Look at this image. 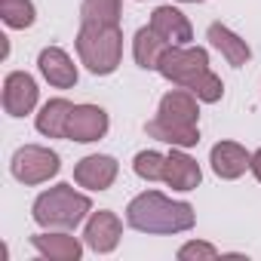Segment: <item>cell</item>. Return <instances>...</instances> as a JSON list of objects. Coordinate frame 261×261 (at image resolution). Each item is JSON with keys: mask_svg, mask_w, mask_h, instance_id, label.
Wrapping results in <instances>:
<instances>
[{"mask_svg": "<svg viewBox=\"0 0 261 261\" xmlns=\"http://www.w3.org/2000/svg\"><path fill=\"white\" fill-rule=\"evenodd\" d=\"M123 16V0H83L80 25H111L117 28Z\"/></svg>", "mask_w": 261, "mask_h": 261, "instance_id": "obj_20", "label": "cell"}, {"mask_svg": "<svg viewBox=\"0 0 261 261\" xmlns=\"http://www.w3.org/2000/svg\"><path fill=\"white\" fill-rule=\"evenodd\" d=\"M120 175V163L111 154H89L74 166V181L86 191H108Z\"/></svg>", "mask_w": 261, "mask_h": 261, "instance_id": "obj_9", "label": "cell"}, {"mask_svg": "<svg viewBox=\"0 0 261 261\" xmlns=\"http://www.w3.org/2000/svg\"><path fill=\"white\" fill-rule=\"evenodd\" d=\"M37 68H40L43 80L56 89H71L80 80V71H77L74 59L62 46H43L40 56H37Z\"/></svg>", "mask_w": 261, "mask_h": 261, "instance_id": "obj_10", "label": "cell"}, {"mask_svg": "<svg viewBox=\"0 0 261 261\" xmlns=\"http://www.w3.org/2000/svg\"><path fill=\"white\" fill-rule=\"evenodd\" d=\"M160 77H166L175 86H191L194 77L209 71V49L203 46H169L163 62H160Z\"/></svg>", "mask_w": 261, "mask_h": 261, "instance_id": "obj_5", "label": "cell"}, {"mask_svg": "<svg viewBox=\"0 0 261 261\" xmlns=\"http://www.w3.org/2000/svg\"><path fill=\"white\" fill-rule=\"evenodd\" d=\"M151 28H154L166 43H172V46H188V43L194 40V28H191L188 16H185L178 7H172V4L157 7V10L151 13Z\"/></svg>", "mask_w": 261, "mask_h": 261, "instance_id": "obj_15", "label": "cell"}, {"mask_svg": "<svg viewBox=\"0 0 261 261\" xmlns=\"http://www.w3.org/2000/svg\"><path fill=\"white\" fill-rule=\"evenodd\" d=\"M120 237H123V221L117 212L111 209H98L86 218V227H83V243L98 252V255H108L120 246Z\"/></svg>", "mask_w": 261, "mask_h": 261, "instance_id": "obj_8", "label": "cell"}, {"mask_svg": "<svg viewBox=\"0 0 261 261\" xmlns=\"http://www.w3.org/2000/svg\"><path fill=\"white\" fill-rule=\"evenodd\" d=\"M139 4H142V0H139Z\"/></svg>", "mask_w": 261, "mask_h": 261, "instance_id": "obj_27", "label": "cell"}, {"mask_svg": "<svg viewBox=\"0 0 261 261\" xmlns=\"http://www.w3.org/2000/svg\"><path fill=\"white\" fill-rule=\"evenodd\" d=\"M31 246L49 261H80L86 243L77 240L71 230H43L31 237Z\"/></svg>", "mask_w": 261, "mask_h": 261, "instance_id": "obj_12", "label": "cell"}, {"mask_svg": "<svg viewBox=\"0 0 261 261\" xmlns=\"http://www.w3.org/2000/svg\"><path fill=\"white\" fill-rule=\"evenodd\" d=\"M92 215V200L80 194L74 185H53L37 194L31 206V218L46 230H74Z\"/></svg>", "mask_w": 261, "mask_h": 261, "instance_id": "obj_2", "label": "cell"}, {"mask_svg": "<svg viewBox=\"0 0 261 261\" xmlns=\"http://www.w3.org/2000/svg\"><path fill=\"white\" fill-rule=\"evenodd\" d=\"M163 181L172 188V191H197L200 181H203V169L200 163L188 154V148H172L166 154V175Z\"/></svg>", "mask_w": 261, "mask_h": 261, "instance_id": "obj_11", "label": "cell"}, {"mask_svg": "<svg viewBox=\"0 0 261 261\" xmlns=\"http://www.w3.org/2000/svg\"><path fill=\"white\" fill-rule=\"evenodd\" d=\"M111 129V120H108V111L98 108V105H74L71 111V120H68V142H77V145H89V142H98L108 136Z\"/></svg>", "mask_w": 261, "mask_h": 261, "instance_id": "obj_6", "label": "cell"}, {"mask_svg": "<svg viewBox=\"0 0 261 261\" xmlns=\"http://www.w3.org/2000/svg\"><path fill=\"white\" fill-rule=\"evenodd\" d=\"M62 169V157L43 145H22L13 160H10V172L16 181L34 188V185H46L49 178H56Z\"/></svg>", "mask_w": 261, "mask_h": 261, "instance_id": "obj_4", "label": "cell"}, {"mask_svg": "<svg viewBox=\"0 0 261 261\" xmlns=\"http://www.w3.org/2000/svg\"><path fill=\"white\" fill-rule=\"evenodd\" d=\"M77 56L80 65L95 74V77H108L120 68L123 62V31L120 25H80L77 31Z\"/></svg>", "mask_w": 261, "mask_h": 261, "instance_id": "obj_3", "label": "cell"}, {"mask_svg": "<svg viewBox=\"0 0 261 261\" xmlns=\"http://www.w3.org/2000/svg\"><path fill=\"white\" fill-rule=\"evenodd\" d=\"M126 224L139 233H185L197 224V212L185 200H169L160 191H142L126 206Z\"/></svg>", "mask_w": 261, "mask_h": 261, "instance_id": "obj_1", "label": "cell"}, {"mask_svg": "<svg viewBox=\"0 0 261 261\" xmlns=\"http://www.w3.org/2000/svg\"><path fill=\"white\" fill-rule=\"evenodd\" d=\"M212 258H218V249L203 240H191L178 249V261H212Z\"/></svg>", "mask_w": 261, "mask_h": 261, "instance_id": "obj_24", "label": "cell"}, {"mask_svg": "<svg viewBox=\"0 0 261 261\" xmlns=\"http://www.w3.org/2000/svg\"><path fill=\"white\" fill-rule=\"evenodd\" d=\"M133 172L142 181H163L166 175V154L160 151H139L133 160Z\"/></svg>", "mask_w": 261, "mask_h": 261, "instance_id": "obj_22", "label": "cell"}, {"mask_svg": "<svg viewBox=\"0 0 261 261\" xmlns=\"http://www.w3.org/2000/svg\"><path fill=\"white\" fill-rule=\"evenodd\" d=\"M169 46H172V43H166V40L148 25V28H139L136 37H133V59H136L139 68H145V71H157Z\"/></svg>", "mask_w": 261, "mask_h": 261, "instance_id": "obj_19", "label": "cell"}, {"mask_svg": "<svg viewBox=\"0 0 261 261\" xmlns=\"http://www.w3.org/2000/svg\"><path fill=\"white\" fill-rule=\"evenodd\" d=\"M175 4H206V0H175Z\"/></svg>", "mask_w": 261, "mask_h": 261, "instance_id": "obj_26", "label": "cell"}, {"mask_svg": "<svg viewBox=\"0 0 261 261\" xmlns=\"http://www.w3.org/2000/svg\"><path fill=\"white\" fill-rule=\"evenodd\" d=\"M209 163H212V172L218 178L233 181V178L246 175V169L252 166V154L240 142H218L209 151Z\"/></svg>", "mask_w": 261, "mask_h": 261, "instance_id": "obj_14", "label": "cell"}, {"mask_svg": "<svg viewBox=\"0 0 261 261\" xmlns=\"http://www.w3.org/2000/svg\"><path fill=\"white\" fill-rule=\"evenodd\" d=\"M249 172H252V175H255V178L261 181V148H258V151L252 154V166H249Z\"/></svg>", "mask_w": 261, "mask_h": 261, "instance_id": "obj_25", "label": "cell"}, {"mask_svg": "<svg viewBox=\"0 0 261 261\" xmlns=\"http://www.w3.org/2000/svg\"><path fill=\"white\" fill-rule=\"evenodd\" d=\"M71 111H74V105H71L68 98H49V101L37 111V117H34L37 133L46 136V139H68Z\"/></svg>", "mask_w": 261, "mask_h": 261, "instance_id": "obj_17", "label": "cell"}, {"mask_svg": "<svg viewBox=\"0 0 261 261\" xmlns=\"http://www.w3.org/2000/svg\"><path fill=\"white\" fill-rule=\"evenodd\" d=\"M157 117L160 120H169V123H185V126H200V98L178 86V89H169L160 105H157Z\"/></svg>", "mask_w": 261, "mask_h": 261, "instance_id": "obj_13", "label": "cell"}, {"mask_svg": "<svg viewBox=\"0 0 261 261\" xmlns=\"http://www.w3.org/2000/svg\"><path fill=\"white\" fill-rule=\"evenodd\" d=\"M0 19L13 31H25L37 22V10L31 0H0Z\"/></svg>", "mask_w": 261, "mask_h": 261, "instance_id": "obj_21", "label": "cell"}, {"mask_svg": "<svg viewBox=\"0 0 261 261\" xmlns=\"http://www.w3.org/2000/svg\"><path fill=\"white\" fill-rule=\"evenodd\" d=\"M37 98H40V89H37V80L28 71H10L7 74V80H4V111L10 117L34 114Z\"/></svg>", "mask_w": 261, "mask_h": 261, "instance_id": "obj_7", "label": "cell"}, {"mask_svg": "<svg viewBox=\"0 0 261 261\" xmlns=\"http://www.w3.org/2000/svg\"><path fill=\"white\" fill-rule=\"evenodd\" d=\"M185 89H191L203 105H215V101H221V95H224V83H221V77H218L212 68L203 71L200 77H194L191 86H185Z\"/></svg>", "mask_w": 261, "mask_h": 261, "instance_id": "obj_23", "label": "cell"}, {"mask_svg": "<svg viewBox=\"0 0 261 261\" xmlns=\"http://www.w3.org/2000/svg\"><path fill=\"white\" fill-rule=\"evenodd\" d=\"M206 40H209V43L224 56V62L233 65V68H243V65H249V59H252L249 43H246L237 31H230L227 25H221V22H212V25H209Z\"/></svg>", "mask_w": 261, "mask_h": 261, "instance_id": "obj_16", "label": "cell"}, {"mask_svg": "<svg viewBox=\"0 0 261 261\" xmlns=\"http://www.w3.org/2000/svg\"><path fill=\"white\" fill-rule=\"evenodd\" d=\"M145 133L163 145H172V148H194L200 145V126H185V123H169V120H148L145 123Z\"/></svg>", "mask_w": 261, "mask_h": 261, "instance_id": "obj_18", "label": "cell"}]
</instances>
